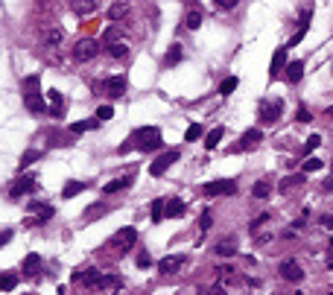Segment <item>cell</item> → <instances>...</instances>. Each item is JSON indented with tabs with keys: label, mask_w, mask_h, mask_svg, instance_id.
I'll return each mask as SVG.
<instances>
[{
	"label": "cell",
	"mask_w": 333,
	"mask_h": 295,
	"mask_svg": "<svg viewBox=\"0 0 333 295\" xmlns=\"http://www.w3.org/2000/svg\"><path fill=\"white\" fill-rule=\"evenodd\" d=\"M38 158H41V149H27V152L21 155V170H27V167H30L33 161H38Z\"/></svg>",
	"instance_id": "1f68e13d"
},
{
	"label": "cell",
	"mask_w": 333,
	"mask_h": 295,
	"mask_svg": "<svg viewBox=\"0 0 333 295\" xmlns=\"http://www.w3.org/2000/svg\"><path fill=\"white\" fill-rule=\"evenodd\" d=\"M12 240V228H3V234H0V245H6Z\"/></svg>",
	"instance_id": "f6af8a7d"
},
{
	"label": "cell",
	"mask_w": 333,
	"mask_h": 295,
	"mask_svg": "<svg viewBox=\"0 0 333 295\" xmlns=\"http://www.w3.org/2000/svg\"><path fill=\"white\" fill-rule=\"evenodd\" d=\"M321 167H324V164H321V161H318L316 155H310L307 161H304V164H301V170H304V175H307V173H318Z\"/></svg>",
	"instance_id": "4dcf8cb0"
},
{
	"label": "cell",
	"mask_w": 333,
	"mask_h": 295,
	"mask_svg": "<svg viewBox=\"0 0 333 295\" xmlns=\"http://www.w3.org/2000/svg\"><path fill=\"white\" fill-rule=\"evenodd\" d=\"M184 27H187V30H199V27H202V9H199V6H187Z\"/></svg>",
	"instance_id": "ac0fdd59"
},
{
	"label": "cell",
	"mask_w": 333,
	"mask_h": 295,
	"mask_svg": "<svg viewBox=\"0 0 333 295\" xmlns=\"http://www.w3.org/2000/svg\"><path fill=\"white\" fill-rule=\"evenodd\" d=\"M321 187H324V190H327V193L333 190V175H330V178H327V181H324V184H321Z\"/></svg>",
	"instance_id": "f907efd6"
},
{
	"label": "cell",
	"mask_w": 333,
	"mask_h": 295,
	"mask_svg": "<svg viewBox=\"0 0 333 295\" xmlns=\"http://www.w3.org/2000/svg\"><path fill=\"white\" fill-rule=\"evenodd\" d=\"M21 272H24L27 278H35V275L41 272V254H27V257H24V266H21Z\"/></svg>",
	"instance_id": "e0dca14e"
},
{
	"label": "cell",
	"mask_w": 333,
	"mask_h": 295,
	"mask_svg": "<svg viewBox=\"0 0 333 295\" xmlns=\"http://www.w3.org/2000/svg\"><path fill=\"white\" fill-rule=\"evenodd\" d=\"M260 140H263V132H260V129H249V132H243V138H240V149H257Z\"/></svg>",
	"instance_id": "5bb4252c"
},
{
	"label": "cell",
	"mask_w": 333,
	"mask_h": 295,
	"mask_svg": "<svg viewBox=\"0 0 333 295\" xmlns=\"http://www.w3.org/2000/svg\"><path fill=\"white\" fill-rule=\"evenodd\" d=\"M164 216H173V219H176V216H184V202L182 199H170V202H166Z\"/></svg>",
	"instance_id": "4316f807"
},
{
	"label": "cell",
	"mask_w": 333,
	"mask_h": 295,
	"mask_svg": "<svg viewBox=\"0 0 333 295\" xmlns=\"http://www.w3.org/2000/svg\"><path fill=\"white\" fill-rule=\"evenodd\" d=\"M214 225V213L211 210H202V219H199V228L202 231H208V228Z\"/></svg>",
	"instance_id": "74e56055"
},
{
	"label": "cell",
	"mask_w": 333,
	"mask_h": 295,
	"mask_svg": "<svg viewBox=\"0 0 333 295\" xmlns=\"http://www.w3.org/2000/svg\"><path fill=\"white\" fill-rule=\"evenodd\" d=\"M59 41H62V30H50V33H47V44H59Z\"/></svg>",
	"instance_id": "7bdbcfd3"
},
{
	"label": "cell",
	"mask_w": 333,
	"mask_h": 295,
	"mask_svg": "<svg viewBox=\"0 0 333 295\" xmlns=\"http://www.w3.org/2000/svg\"><path fill=\"white\" fill-rule=\"evenodd\" d=\"M324 114H327V117H333V105H330V108H327V111H324Z\"/></svg>",
	"instance_id": "816d5d0a"
},
{
	"label": "cell",
	"mask_w": 333,
	"mask_h": 295,
	"mask_svg": "<svg viewBox=\"0 0 333 295\" xmlns=\"http://www.w3.org/2000/svg\"><path fill=\"white\" fill-rule=\"evenodd\" d=\"M237 85H240V79H237V76H228V79L219 85V94H222V97H228V94H234V91H237Z\"/></svg>",
	"instance_id": "d6a6232c"
},
{
	"label": "cell",
	"mask_w": 333,
	"mask_h": 295,
	"mask_svg": "<svg viewBox=\"0 0 333 295\" xmlns=\"http://www.w3.org/2000/svg\"><path fill=\"white\" fill-rule=\"evenodd\" d=\"M41 79H38V73L33 76H24V82H21V94H24V105L33 111V114H41L47 105H44V97H41Z\"/></svg>",
	"instance_id": "7a4b0ae2"
},
{
	"label": "cell",
	"mask_w": 333,
	"mask_h": 295,
	"mask_svg": "<svg viewBox=\"0 0 333 295\" xmlns=\"http://www.w3.org/2000/svg\"><path fill=\"white\" fill-rule=\"evenodd\" d=\"M137 266H140V269H146V266H149V257H146V254H143V257H137Z\"/></svg>",
	"instance_id": "7dc6e473"
},
{
	"label": "cell",
	"mask_w": 333,
	"mask_h": 295,
	"mask_svg": "<svg viewBox=\"0 0 333 295\" xmlns=\"http://www.w3.org/2000/svg\"><path fill=\"white\" fill-rule=\"evenodd\" d=\"M196 138H202V126H199V123L187 126V132H184V140H196Z\"/></svg>",
	"instance_id": "8d00e7d4"
},
{
	"label": "cell",
	"mask_w": 333,
	"mask_h": 295,
	"mask_svg": "<svg viewBox=\"0 0 333 295\" xmlns=\"http://www.w3.org/2000/svg\"><path fill=\"white\" fill-rule=\"evenodd\" d=\"M182 62V44H173L164 56V68H173V65H179Z\"/></svg>",
	"instance_id": "d4e9b609"
},
{
	"label": "cell",
	"mask_w": 333,
	"mask_h": 295,
	"mask_svg": "<svg viewBox=\"0 0 333 295\" xmlns=\"http://www.w3.org/2000/svg\"><path fill=\"white\" fill-rule=\"evenodd\" d=\"M222 135H225V129H222V126L211 129V132L205 135V149H217V146H219V140H222Z\"/></svg>",
	"instance_id": "7402d4cb"
},
{
	"label": "cell",
	"mask_w": 333,
	"mask_h": 295,
	"mask_svg": "<svg viewBox=\"0 0 333 295\" xmlns=\"http://www.w3.org/2000/svg\"><path fill=\"white\" fill-rule=\"evenodd\" d=\"M105 50L111 53L114 59H126V56H129V47H126L123 41H120V44H114V47H105Z\"/></svg>",
	"instance_id": "d590c367"
},
{
	"label": "cell",
	"mask_w": 333,
	"mask_h": 295,
	"mask_svg": "<svg viewBox=\"0 0 333 295\" xmlns=\"http://www.w3.org/2000/svg\"><path fill=\"white\" fill-rule=\"evenodd\" d=\"M94 126H97V123H73V126H70V132H73V135H85V132H88V129H94Z\"/></svg>",
	"instance_id": "ab89813d"
},
{
	"label": "cell",
	"mask_w": 333,
	"mask_h": 295,
	"mask_svg": "<svg viewBox=\"0 0 333 295\" xmlns=\"http://www.w3.org/2000/svg\"><path fill=\"white\" fill-rule=\"evenodd\" d=\"M132 146L140 152H152V149H164V140H161V129L158 126H140L132 132Z\"/></svg>",
	"instance_id": "6da1fadb"
},
{
	"label": "cell",
	"mask_w": 333,
	"mask_h": 295,
	"mask_svg": "<svg viewBox=\"0 0 333 295\" xmlns=\"http://www.w3.org/2000/svg\"><path fill=\"white\" fill-rule=\"evenodd\" d=\"M304 181H307V175H304V173H298V175H286V178L281 181V190H283V193H289L292 187H301Z\"/></svg>",
	"instance_id": "603a6c76"
},
{
	"label": "cell",
	"mask_w": 333,
	"mask_h": 295,
	"mask_svg": "<svg viewBox=\"0 0 333 295\" xmlns=\"http://www.w3.org/2000/svg\"><path fill=\"white\" fill-rule=\"evenodd\" d=\"M120 35H123V27H105V33H102V44L105 47H114V44H120Z\"/></svg>",
	"instance_id": "d6986e66"
},
{
	"label": "cell",
	"mask_w": 333,
	"mask_h": 295,
	"mask_svg": "<svg viewBox=\"0 0 333 295\" xmlns=\"http://www.w3.org/2000/svg\"><path fill=\"white\" fill-rule=\"evenodd\" d=\"M330 167H333V161H330Z\"/></svg>",
	"instance_id": "f5cc1de1"
},
{
	"label": "cell",
	"mask_w": 333,
	"mask_h": 295,
	"mask_svg": "<svg viewBox=\"0 0 333 295\" xmlns=\"http://www.w3.org/2000/svg\"><path fill=\"white\" fill-rule=\"evenodd\" d=\"M105 15L111 18V21H114V24H120V21H123V18L129 15V3H111V6H108V12H105Z\"/></svg>",
	"instance_id": "ffe728a7"
},
{
	"label": "cell",
	"mask_w": 333,
	"mask_h": 295,
	"mask_svg": "<svg viewBox=\"0 0 333 295\" xmlns=\"http://www.w3.org/2000/svg\"><path fill=\"white\" fill-rule=\"evenodd\" d=\"M283 65H286V47H278L275 56H272V62H269V79H275L283 70Z\"/></svg>",
	"instance_id": "9a60e30c"
},
{
	"label": "cell",
	"mask_w": 333,
	"mask_h": 295,
	"mask_svg": "<svg viewBox=\"0 0 333 295\" xmlns=\"http://www.w3.org/2000/svg\"><path fill=\"white\" fill-rule=\"evenodd\" d=\"M321 225H324V228H333V216H321Z\"/></svg>",
	"instance_id": "c3c4849f"
},
{
	"label": "cell",
	"mask_w": 333,
	"mask_h": 295,
	"mask_svg": "<svg viewBox=\"0 0 333 295\" xmlns=\"http://www.w3.org/2000/svg\"><path fill=\"white\" fill-rule=\"evenodd\" d=\"M129 184H132V178H129V175H123V178L108 181V184L102 187V193H117V190H123V187H129Z\"/></svg>",
	"instance_id": "83f0119b"
},
{
	"label": "cell",
	"mask_w": 333,
	"mask_h": 295,
	"mask_svg": "<svg viewBox=\"0 0 333 295\" xmlns=\"http://www.w3.org/2000/svg\"><path fill=\"white\" fill-rule=\"evenodd\" d=\"M97 53H100V47H97V41H94V38H79V41H76V47H73V56H76L79 62H91Z\"/></svg>",
	"instance_id": "ba28073f"
},
{
	"label": "cell",
	"mask_w": 333,
	"mask_h": 295,
	"mask_svg": "<svg viewBox=\"0 0 333 295\" xmlns=\"http://www.w3.org/2000/svg\"><path fill=\"white\" fill-rule=\"evenodd\" d=\"M310 120H313V117H310V111L301 105V108H298V123H310Z\"/></svg>",
	"instance_id": "ee69618b"
},
{
	"label": "cell",
	"mask_w": 333,
	"mask_h": 295,
	"mask_svg": "<svg viewBox=\"0 0 333 295\" xmlns=\"http://www.w3.org/2000/svg\"><path fill=\"white\" fill-rule=\"evenodd\" d=\"M278 272H281L283 280H304V269H301L295 260H283L278 266Z\"/></svg>",
	"instance_id": "8fae6325"
},
{
	"label": "cell",
	"mask_w": 333,
	"mask_h": 295,
	"mask_svg": "<svg viewBox=\"0 0 333 295\" xmlns=\"http://www.w3.org/2000/svg\"><path fill=\"white\" fill-rule=\"evenodd\" d=\"M85 187H88L85 181H67L65 190H62V196H65V199H73V196H76V193H82Z\"/></svg>",
	"instance_id": "f1b7e54d"
},
{
	"label": "cell",
	"mask_w": 333,
	"mask_h": 295,
	"mask_svg": "<svg viewBox=\"0 0 333 295\" xmlns=\"http://www.w3.org/2000/svg\"><path fill=\"white\" fill-rule=\"evenodd\" d=\"M214 251H217V257H234V254H237V237H225V240H219L217 243V248H214Z\"/></svg>",
	"instance_id": "2e32d148"
},
{
	"label": "cell",
	"mask_w": 333,
	"mask_h": 295,
	"mask_svg": "<svg viewBox=\"0 0 333 295\" xmlns=\"http://www.w3.org/2000/svg\"><path fill=\"white\" fill-rule=\"evenodd\" d=\"M205 196H234L237 193V181L234 178H214L208 184H202Z\"/></svg>",
	"instance_id": "5b68a950"
},
{
	"label": "cell",
	"mask_w": 333,
	"mask_h": 295,
	"mask_svg": "<svg viewBox=\"0 0 333 295\" xmlns=\"http://www.w3.org/2000/svg\"><path fill=\"white\" fill-rule=\"evenodd\" d=\"M217 6H219V9H234V6H237V0H217Z\"/></svg>",
	"instance_id": "bcb514c9"
},
{
	"label": "cell",
	"mask_w": 333,
	"mask_h": 295,
	"mask_svg": "<svg viewBox=\"0 0 333 295\" xmlns=\"http://www.w3.org/2000/svg\"><path fill=\"white\" fill-rule=\"evenodd\" d=\"M164 210H166V202H164V199H155V202L149 205V216H152V222H158V219L164 216Z\"/></svg>",
	"instance_id": "f546056e"
},
{
	"label": "cell",
	"mask_w": 333,
	"mask_h": 295,
	"mask_svg": "<svg viewBox=\"0 0 333 295\" xmlns=\"http://www.w3.org/2000/svg\"><path fill=\"white\" fill-rule=\"evenodd\" d=\"M0 286H3V292L15 289V286H18V272H12V269H6V272L0 275Z\"/></svg>",
	"instance_id": "484cf974"
},
{
	"label": "cell",
	"mask_w": 333,
	"mask_h": 295,
	"mask_svg": "<svg viewBox=\"0 0 333 295\" xmlns=\"http://www.w3.org/2000/svg\"><path fill=\"white\" fill-rule=\"evenodd\" d=\"M114 117V108L111 105H102V108H97V120H111Z\"/></svg>",
	"instance_id": "f35d334b"
},
{
	"label": "cell",
	"mask_w": 333,
	"mask_h": 295,
	"mask_svg": "<svg viewBox=\"0 0 333 295\" xmlns=\"http://www.w3.org/2000/svg\"><path fill=\"white\" fill-rule=\"evenodd\" d=\"M318 143H321V135H310V138L304 140V155L310 158V152H313V149H318Z\"/></svg>",
	"instance_id": "e575fe53"
},
{
	"label": "cell",
	"mask_w": 333,
	"mask_h": 295,
	"mask_svg": "<svg viewBox=\"0 0 333 295\" xmlns=\"http://www.w3.org/2000/svg\"><path fill=\"white\" fill-rule=\"evenodd\" d=\"M281 114H283V103H281V100H272V103L260 105L257 120H260V126H275V123L281 120Z\"/></svg>",
	"instance_id": "8992f818"
},
{
	"label": "cell",
	"mask_w": 333,
	"mask_h": 295,
	"mask_svg": "<svg viewBox=\"0 0 333 295\" xmlns=\"http://www.w3.org/2000/svg\"><path fill=\"white\" fill-rule=\"evenodd\" d=\"M179 158H182V152H179V149H164V152H161V155L149 164V175H164L166 170H170V164H176Z\"/></svg>",
	"instance_id": "52a82bcc"
},
{
	"label": "cell",
	"mask_w": 333,
	"mask_h": 295,
	"mask_svg": "<svg viewBox=\"0 0 333 295\" xmlns=\"http://www.w3.org/2000/svg\"><path fill=\"white\" fill-rule=\"evenodd\" d=\"M102 88H105V94L108 97H123L126 94V76H108L105 82H102Z\"/></svg>",
	"instance_id": "7c38bea8"
},
{
	"label": "cell",
	"mask_w": 333,
	"mask_h": 295,
	"mask_svg": "<svg viewBox=\"0 0 333 295\" xmlns=\"http://www.w3.org/2000/svg\"><path fill=\"white\" fill-rule=\"evenodd\" d=\"M94 9H97V3H91V0H88V3H73V12H76V15H79V18L91 15Z\"/></svg>",
	"instance_id": "836d02e7"
},
{
	"label": "cell",
	"mask_w": 333,
	"mask_h": 295,
	"mask_svg": "<svg viewBox=\"0 0 333 295\" xmlns=\"http://www.w3.org/2000/svg\"><path fill=\"white\" fill-rule=\"evenodd\" d=\"M27 210L33 213L27 222H44V219H50V216H53V208H50V205H41V202H33Z\"/></svg>",
	"instance_id": "4fadbf2b"
},
{
	"label": "cell",
	"mask_w": 333,
	"mask_h": 295,
	"mask_svg": "<svg viewBox=\"0 0 333 295\" xmlns=\"http://www.w3.org/2000/svg\"><path fill=\"white\" fill-rule=\"evenodd\" d=\"M263 222H269V210H266V213H260V216H254V219H251V231H257V228L263 225Z\"/></svg>",
	"instance_id": "60d3db41"
},
{
	"label": "cell",
	"mask_w": 333,
	"mask_h": 295,
	"mask_svg": "<svg viewBox=\"0 0 333 295\" xmlns=\"http://www.w3.org/2000/svg\"><path fill=\"white\" fill-rule=\"evenodd\" d=\"M327 251H330V260H327V266L333 269V237H330V243H327Z\"/></svg>",
	"instance_id": "681fc988"
},
{
	"label": "cell",
	"mask_w": 333,
	"mask_h": 295,
	"mask_svg": "<svg viewBox=\"0 0 333 295\" xmlns=\"http://www.w3.org/2000/svg\"><path fill=\"white\" fill-rule=\"evenodd\" d=\"M134 243H137V231H134V228H120L114 237L108 240V245H105V248L123 257V254H129V248H132Z\"/></svg>",
	"instance_id": "3957f363"
},
{
	"label": "cell",
	"mask_w": 333,
	"mask_h": 295,
	"mask_svg": "<svg viewBox=\"0 0 333 295\" xmlns=\"http://www.w3.org/2000/svg\"><path fill=\"white\" fill-rule=\"evenodd\" d=\"M73 280H76V283H82V286H100V289H102L105 275H102L100 269H85V272H73Z\"/></svg>",
	"instance_id": "9c48e42d"
},
{
	"label": "cell",
	"mask_w": 333,
	"mask_h": 295,
	"mask_svg": "<svg viewBox=\"0 0 333 295\" xmlns=\"http://www.w3.org/2000/svg\"><path fill=\"white\" fill-rule=\"evenodd\" d=\"M184 266V254H170V257H161L158 260V272L161 275H173V272H179Z\"/></svg>",
	"instance_id": "30bf717a"
},
{
	"label": "cell",
	"mask_w": 333,
	"mask_h": 295,
	"mask_svg": "<svg viewBox=\"0 0 333 295\" xmlns=\"http://www.w3.org/2000/svg\"><path fill=\"white\" fill-rule=\"evenodd\" d=\"M301 76H304V62H289L286 65V79L295 85V82H301Z\"/></svg>",
	"instance_id": "44dd1931"
},
{
	"label": "cell",
	"mask_w": 333,
	"mask_h": 295,
	"mask_svg": "<svg viewBox=\"0 0 333 295\" xmlns=\"http://www.w3.org/2000/svg\"><path fill=\"white\" fill-rule=\"evenodd\" d=\"M269 193H272V184H269V178H260V181H254V187H251V196H254V199H266Z\"/></svg>",
	"instance_id": "cb8c5ba5"
},
{
	"label": "cell",
	"mask_w": 333,
	"mask_h": 295,
	"mask_svg": "<svg viewBox=\"0 0 333 295\" xmlns=\"http://www.w3.org/2000/svg\"><path fill=\"white\" fill-rule=\"evenodd\" d=\"M35 187H38V178H35L33 173H21L18 175V178H12V181H9V199H21V196H24V193H33Z\"/></svg>",
	"instance_id": "277c9868"
},
{
	"label": "cell",
	"mask_w": 333,
	"mask_h": 295,
	"mask_svg": "<svg viewBox=\"0 0 333 295\" xmlns=\"http://www.w3.org/2000/svg\"><path fill=\"white\" fill-rule=\"evenodd\" d=\"M50 103H53V108H62V105H65V97H62L59 91H50Z\"/></svg>",
	"instance_id": "b9f144b4"
}]
</instances>
